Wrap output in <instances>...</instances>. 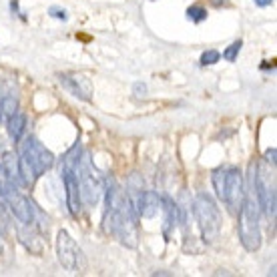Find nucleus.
<instances>
[{
	"mask_svg": "<svg viewBox=\"0 0 277 277\" xmlns=\"http://www.w3.org/2000/svg\"><path fill=\"white\" fill-rule=\"evenodd\" d=\"M104 231L114 235L122 245L136 247L138 241V213L128 193L120 191L112 177L104 179Z\"/></svg>",
	"mask_w": 277,
	"mask_h": 277,
	"instance_id": "obj_1",
	"label": "nucleus"
},
{
	"mask_svg": "<svg viewBox=\"0 0 277 277\" xmlns=\"http://www.w3.org/2000/svg\"><path fill=\"white\" fill-rule=\"evenodd\" d=\"M255 169L257 165H249V175H247V185H245V197L239 209V241L247 251H257L261 247V229H259V201L255 195Z\"/></svg>",
	"mask_w": 277,
	"mask_h": 277,
	"instance_id": "obj_2",
	"label": "nucleus"
},
{
	"mask_svg": "<svg viewBox=\"0 0 277 277\" xmlns=\"http://www.w3.org/2000/svg\"><path fill=\"white\" fill-rule=\"evenodd\" d=\"M213 187L219 197V201L225 203L227 211L231 215H237L245 197V181L237 167L225 165L213 171Z\"/></svg>",
	"mask_w": 277,
	"mask_h": 277,
	"instance_id": "obj_3",
	"label": "nucleus"
},
{
	"mask_svg": "<svg viewBox=\"0 0 277 277\" xmlns=\"http://www.w3.org/2000/svg\"><path fill=\"white\" fill-rule=\"evenodd\" d=\"M193 215L201 229V237L205 243H215L221 233V215L215 201L207 193H199L193 201Z\"/></svg>",
	"mask_w": 277,
	"mask_h": 277,
	"instance_id": "obj_4",
	"label": "nucleus"
},
{
	"mask_svg": "<svg viewBox=\"0 0 277 277\" xmlns=\"http://www.w3.org/2000/svg\"><path fill=\"white\" fill-rule=\"evenodd\" d=\"M76 179H78V193H80V203L86 207H96V203L102 197L104 191V181L100 179L98 171L90 163L88 155H82L76 165Z\"/></svg>",
	"mask_w": 277,
	"mask_h": 277,
	"instance_id": "obj_5",
	"label": "nucleus"
},
{
	"mask_svg": "<svg viewBox=\"0 0 277 277\" xmlns=\"http://www.w3.org/2000/svg\"><path fill=\"white\" fill-rule=\"evenodd\" d=\"M80 159V143H76L72 149H68V153L62 157V165H60V177L64 183V191H66V205L72 217L80 215V193H78V179H76V165Z\"/></svg>",
	"mask_w": 277,
	"mask_h": 277,
	"instance_id": "obj_6",
	"label": "nucleus"
},
{
	"mask_svg": "<svg viewBox=\"0 0 277 277\" xmlns=\"http://www.w3.org/2000/svg\"><path fill=\"white\" fill-rule=\"evenodd\" d=\"M56 253H58V261L64 269L74 271V273L84 271V267H86L84 253L66 231H60L56 237Z\"/></svg>",
	"mask_w": 277,
	"mask_h": 277,
	"instance_id": "obj_7",
	"label": "nucleus"
},
{
	"mask_svg": "<svg viewBox=\"0 0 277 277\" xmlns=\"http://www.w3.org/2000/svg\"><path fill=\"white\" fill-rule=\"evenodd\" d=\"M20 157L26 159V163L34 169V173L40 177L54 165V155L34 136H26L20 147Z\"/></svg>",
	"mask_w": 277,
	"mask_h": 277,
	"instance_id": "obj_8",
	"label": "nucleus"
},
{
	"mask_svg": "<svg viewBox=\"0 0 277 277\" xmlns=\"http://www.w3.org/2000/svg\"><path fill=\"white\" fill-rule=\"evenodd\" d=\"M2 197H4V203H6V207L10 209V213H12L22 225L32 223V203L18 191L16 185H10L8 189H4V191H2Z\"/></svg>",
	"mask_w": 277,
	"mask_h": 277,
	"instance_id": "obj_9",
	"label": "nucleus"
},
{
	"mask_svg": "<svg viewBox=\"0 0 277 277\" xmlns=\"http://www.w3.org/2000/svg\"><path fill=\"white\" fill-rule=\"evenodd\" d=\"M255 195L259 201L261 211L273 221L275 219V185L269 181V177H265V173H259L255 169Z\"/></svg>",
	"mask_w": 277,
	"mask_h": 277,
	"instance_id": "obj_10",
	"label": "nucleus"
},
{
	"mask_svg": "<svg viewBox=\"0 0 277 277\" xmlns=\"http://www.w3.org/2000/svg\"><path fill=\"white\" fill-rule=\"evenodd\" d=\"M58 80L76 98L90 100V96H92V84H90V78L88 76L78 74V72H64V74H58Z\"/></svg>",
	"mask_w": 277,
	"mask_h": 277,
	"instance_id": "obj_11",
	"label": "nucleus"
},
{
	"mask_svg": "<svg viewBox=\"0 0 277 277\" xmlns=\"http://www.w3.org/2000/svg\"><path fill=\"white\" fill-rule=\"evenodd\" d=\"M132 203H134V209H136V213L141 215V217H145V219H151V217H155L157 215V211H159V195L155 193V191H138V193H134L132 197Z\"/></svg>",
	"mask_w": 277,
	"mask_h": 277,
	"instance_id": "obj_12",
	"label": "nucleus"
},
{
	"mask_svg": "<svg viewBox=\"0 0 277 277\" xmlns=\"http://www.w3.org/2000/svg\"><path fill=\"white\" fill-rule=\"evenodd\" d=\"M159 205H161V209H163V215H165V221H163V233H165V237L169 239L171 237V231L177 227V223H179V207H177V203L171 199V197H167V195H161L159 197Z\"/></svg>",
	"mask_w": 277,
	"mask_h": 277,
	"instance_id": "obj_13",
	"label": "nucleus"
},
{
	"mask_svg": "<svg viewBox=\"0 0 277 277\" xmlns=\"http://www.w3.org/2000/svg\"><path fill=\"white\" fill-rule=\"evenodd\" d=\"M6 130L8 136L12 138V143H20L24 130H26V116L22 112H14L12 116L6 118Z\"/></svg>",
	"mask_w": 277,
	"mask_h": 277,
	"instance_id": "obj_14",
	"label": "nucleus"
},
{
	"mask_svg": "<svg viewBox=\"0 0 277 277\" xmlns=\"http://www.w3.org/2000/svg\"><path fill=\"white\" fill-rule=\"evenodd\" d=\"M0 163H2V167H4V171H6V175H8V179H10L16 187H22V183H20L18 155H14V153H4L2 159H0Z\"/></svg>",
	"mask_w": 277,
	"mask_h": 277,
	"instance_id": "obj_15",
	"label": "nucleus"
},
{
	"mask_svg": "<svg viewBox=\"0 0 277 277\" xmlns=\"http://www.w3.org/2000/svg\"><path fill=\"white\" fill-rule=\"evenodd\" d=\"M0 112H2V118L6 116H12L14 112H18V98L14 94H4L0 98Z\"/></svg>",
	"mask_w": 277,
	"mask_h": 277,
	"instance_id": "obj_16",
	"label": "nucleus"
},
{
	"mask_svg": "<svg viewBox=\"0 0 277 277\" xmlns=\"http://www.w3.org/2000/svg\"><path fill=\"white\" fill-rule=\"evenodd\" d=\"M187 18L199 24V22L207 20V10H205L203 6H197V4H193V6H189V8H187Z\"/></svg>",
	"mask_w": 277,
	"mask_h": 277,
	"instance_id": "obj_17",
	"label": "nucleus"
},
{
	"mask_svg": "<svg viewBox=\"0 0 277 277\" xmlns=\"http://www.w3.org/2000/svg\"><path fill=\"white\" fill-rule=\"evenodd\" d=\"M241 46H243V42H241V40H235L233 44H229V46L223 50V58H225V60H229V62H235V58H237V54H239Z\"/></svg>",
	"mask_w": 277,
	"mask_h": 277,
	"instance_id": "obj_18",
	"label": "nucleus"
},
{
	"mask_svg": "<svg viewBox=\"0 0 277 277\" xmlns=\"http://www.w3.org/2000/svg\"><path fill=\"white\" fill-rule=\"evenodd\" d=\"M219 58H221V54H219L217 50H205V52L201 54V64H203V66H209V64L219 62Z\"/></svg>",
	"mask_w": 277,
	"mask_h": 277,
	"instance_id": "obj_19",
	"label": "nucleus"
},
{
	"mask_svg": "<svg viewBox=\"0 0 277 277\" xmlns=\"http://www.w3.org/2000/svg\"><path fill=\"white\" fill-rule=\"evenodd\" d=\"M48 14L52 16V18H56V20H68V14H66V10L64 8H60V6H50L48 8Z\"/></svg>",
	"mask_w": 277,
	"mask_h": 277,
	"instance_id": "obj_20",
	"label": "nucleus"
},
{
	"mask_svg": "<svg viewBox=\"0 0 277 277\" xmlns=\"http://www.w3.org/2000/svg\"><path fill=\"white\" fill-rule=\"evenodd\" d=\"M275 157H277V149H275V147H271V149H267V151H265V161H267V163H271V167H275V163H277V159H275Z\"/></svg>",
	"mask_w": 277,
	"mask_h": 277,
	"instance_id": "obj_21",
	"label": "nucleus"
},
{
	"mask_svg": "<svg viewBox=\"0 0 277 277\" xmlns=\"http://www.w3.org/2000/svg\"><path fill=\"white\" fill-rule=\"evenodd\" d=\"M145 92H147V86H145L143 82H136V84H134V94H136V96H143Z\"/></svg>",
	"mask_w": 277,
	"mask_h": 277,
	"instance_id": "obj_22",
	"label": "nucleus"
},
{
	"mask_svg": "<svg viewBox=\"0 0 277 277\" xmlns=\"http://www.w3.org/2000/svg\"><path fill=\"white\" fill-rule=\"evenodd\" d=\"M275 68V62H269V60H263L261 64V70H273Z\"/></svg>",
	"mask_w": 277,
	"mask_h": 277,
	"instance_id": "obj_23",
	"label": "nucleus"
},
{
	"mask_svg": "<svg viewBox=\"0 0 277 277\" xmlns=\"http://www.w3.org/2000/svg\"><path fill=\"white\" fill-rule=\"evenodd\" d=\"M257 6H261V8H265V6H269V4H273V0H253Z\"/></svg>",
	"mask_w": 277,
	"mask_h": 277,
	"instance_id": "obj_24",
	"label": "nucleus"
},
{
	"mask_svg": "<svg viewBox=\"0 0 277 277\" xmlns=\"http://www.w3.org/2000/svg\"><path fill=\"white\" fill-rule=\"evenodd\" d=\"M211 4L219 8V6H227V0H211Z\"/></svg>",
	"mask_w": 277,
	"mask_h": 277,
	"instance_id": "obj_25",
	"label": "nucleus"
},
{
	"mask_svg": "<svg viewBox=\"0 0 277 277\" xmlns=\"http://www.w3.org/2000/svg\"><path fill=\"white\" fill-rule=\"evenodd\" d=\"M2 151H4V138L0 136V153H2Z\"/></svg>",
	"mask_w": 277,
	"mask_h": 277,
	"instance_id": "obj_26",
	"label": "nucleus"
},
{
	"mask_svg": "<svg viewBox=\"0 0 277 277\" xmlns=\"http://www.w3.org/2000/svg\"><path fill=\"white\" fill-rule=\"evenodd\" d=\"M2 249H4V247H2V239H0V253H2Z\"/></svg>",
	"mask_w": 277,
	"mask_h": 277,
	"instance_id": "obj_27",
	"label": "nucleus"
},
{
	"mask_svg": "<svg viewBox=\"0 0 277 277\" xmlns=\"http://www.w3.org/2000/svg\"><path fill=\"white\" fill-rule=\"evenodd\" d=\"M0 122H2V112H0Z\"/></svg>",
	"mask_w": 277,
	"mask_h": 277,
	"instance_id": "obj_28",
	"label": "nucleus"
}]
</instances>
